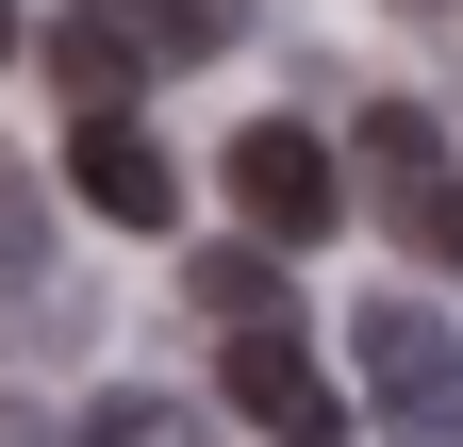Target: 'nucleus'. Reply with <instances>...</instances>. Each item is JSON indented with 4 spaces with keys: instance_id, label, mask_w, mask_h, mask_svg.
Here are the masks:
<instances>
[{
    "instance_id": "obj_1",
    "label": "nucleus",
    "mask_w": 463,
    "mask_h": 447,
    "mask_svg": "<svg viewBox=\"0 0 463 447\" xmlns=\"http://www.w3.org/2000/svg\"><path fill=\"white\" fill-rule=\"evenodd\" d=\"M347 365H364V431H397V447H463V331H447L430 299H364Z\"/></svg>"
},
{
    "instance_id": "obj_2",
    "label": "nucleus",
    "mask_w": 463,
    "mask_h": 447,
    "mask_svg": "<svg viewBox=\"0 0 463 447\" xmlns=\"http://www.w3.org/2000/svg\"><path fill=\"white\" fill-rule=\"evenodd\" d=\"M364 215L414 265H463V149H447V117H414V100L364 117Z\"/></svg>"
},
{
    "instance_id": "obj_3",
    "label": "nucleus",
    "mask_w": 463,
    "mask_h": 447,
    "mask_svg": "<svg viewBox=\"0 0 463 447\" xmlns=\"http://www.w3.org/2000/svg\"><path fill=\"white\" fill-rule=\"evenodd\" d=\"M232 215H249V249H315L331 215H347V166L298 117H249V133H232Z\"/></svg>"
},
{
    "instance_id": "obj_4",
    "label": "nucleus",
    "mask_w": 463,
    "mask_h": 447,
    "mask_svg": "<svg viewBox=\"0 0 463 447\" xmlns=\"http://www.w3.org/2000/svg\"><path fill=\"white\" fill-rule=\"evenodd\" d=\"M215 381H232V414H249L265 447H347V381L298 348V331H232Z\"/></svg>"
},
{
    "instance_id": "obj_5",
    "label": "nucleus",
    "mask_w": 463,
    "mask_h": 447,
    "mask_svg": "<svg viewBox=\"0 0 463 447\" xmlns=\"http://www.w3.org/2000/svg\"><path fill=\"white\" fill-rule=\"evenodd\" d=\"M67 199L99 233H183V149H149L133 117H67Z\"/></svg>"
},
{
    "instance_id": "obj_6",
    "label": "nucleus",
    "mask_w": 463,
    "mask_h": 447,
    "mask_svg": "<svg viewBox=\"0 0 463 447\" xmlns=\"http://www.w3.org/2000/svg\"><path fill=\"white\" fill-rule=\"evenodd\" d=\"M33 50H50V83H67V117H133V83H149V50L116 33L99 0H67V17H50Z\"/></svg>"
},
{
    "instance_id": "obj_7",
    "label": "nucleus",
    "mask_w": 463,
    "mask_h": 447,
    "mask_svg": "<svg viewBox=\"0 0 463 447\" xmlns=\"http://www.w3.org/2000/svg\"><path fill=\"white\" fill-rule=\"evenodd\" d=\"M183 299L215 315V348H232V331H298V282H281V249H199V265H183Z\"/></svg>"
},
{
    "instance_id": "obj_8",
    "label": "nucleus",
    "mask_w": 463,
    "mask_h": 447,
    "mask_svg": "<svg viewBox=\"0 0 463 447\" xmlns=\"http://www.w3.org/2000/svg\"><path fill=\"white\" fill-rule=\"evenodd\" d=\"M99 17L133 33L149 67H183V50H232V33H249V0H99Z\"/></svg>"
},
{
    "instance_id": "obj_9",
    "label": "nucleus",
    "mask_w": 463,
    "mask_h": 447,
    "mask_svg": "<svg viewBox=\"0 0 463 447\" xmlns=\"http://www.w3.org/2000/svg\"><path fill=\"white\" fill-rule=\"evenodd\" d=\"M67 447H199V414H183V398H149V381H99Z\"/></svg>"
},
{
    "instance_id": "obj_10",
    "label": "nucleus",
    "mask_w": 463,
    "mask_h": 447,
    "mask_svg": "<svg viewBox=\"0 0 463 447\" xmlns=\"http://www.w3.org/2000/svg\"><path fill=\"white\" fill-rule=\"evenodd\" d=\"M0 299H50V265H33V183H17V149H0Z\"/></svg>"
},
{
    "instance_id": "obj_11",
    "label": "nucleus",
    "mask_w": 463,
    "mask_h": 447,
    "mask_svg": "<svg viewBox=\"0 0 463 447\" xmlns=\"http://www.w3.org/2000/svg\"><path fill=\"white\" fill-rule=\"evenodd\" d=\"M0 50H33V33H17V0H0Z\"/></svg>"
}]
</instances>
